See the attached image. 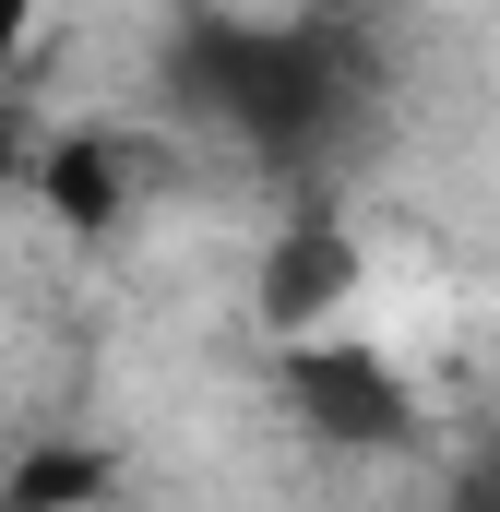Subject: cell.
Here are the masks:
<instances>
[{"label": "cell", "mask_w": 500, "mask_h": 512, "mask_svg": "<svg viewBox=\"0 0 500 512\" xmlns=\"http://www.w3.org/2000/svg\"><path fill=\"white\" fill-rule=\"evenodd\" d=\"M155 84L191 131L262 155L274 179H322L381 120V36H358L346 12H191Z\"/></svg>", "instance_id": "cell-1"}, {"label": "cell", "mask_w": 500, "mask_h": 512, "mask_svg": "<svg viewBox=\"0 0 500 512\" xmlns=\"http://www.w3.org/2000/svg\"><path fill=\"white\" fill-rule=\"evenodd\" d=\"M286 405H298V429L322 453H405L417 441V382L381 346H358L346 322L334 334H286Z\"/></svg>", "instance_id": "cell-2"}, {"label": "cell", "mask_w": 500, "mask_h": 512, "mask_svg": "<svg viewBox=\"0 0 500 512\" xmlns=\"http://www.w3.org/2000/svg\"><path fill=\"white\" fill-rule=\"evenodd\" d=\"M358 227L334 215V203H298L286 227H262V251H250V322L286 346V334H334L346 310H358Z\"/></svg>", "instance_id": "cell-3"}, {"label": "cell", "mask_w": 500, "mask_h": 512, "mask_svg": "<svg viewBox=\"0 0 500 512\" xmlns=\"http://www.w3.org/2000/svg\"><path fill=\"white\" fill-rule=\"evenodd\" d=\"M24 36H36V0H0V84H12V60H24Z\"/></svg>", "instance_id": "cell-4"}]
</instances>
